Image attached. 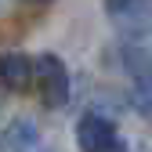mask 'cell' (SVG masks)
<instances>
[{
	"label": "cell",
	"mask_w": 152,
	"mask_h": 152,
	"mask_svg": "<svg viewBox=\"0 0 152 152\" xmlns=\"http://www.w3.org/2000/svg\"><path fill=\"white\" fill-rule=\"evenodd\" d=\"M36 87H40V102L47 109H62L69 102L72 80H69V69L62 65L58 54H40L36 58Z\"/></svg>",
	"instance_id": "cell-1"
},
{
	"label": "cell",
	"mask_w": 152,
	"mask_h": 152,
	"mask_svg": "<svg viewBox=\"0 0 152 152\" xmlns=\"http://www.w3.org/2000/svg\"><path fill=\"white\" fill-rule=\"evenodd\" d=\"M76 145L80 152H123V141L116 134V123L102 112H83L76 123Z\"/></svg>",
	"instance_id": "cell-2"
},
{
	"label": "cell",
	"mask_w": 152,
	"mask_h": 152,
	"mask_svg": "<svg viewBox=\"0 0 152 152\" xmlns=\"http://www.w3.org/2000/svg\"><path fill=\"white\" fill-rule=\"evenodd\" d=\"M109 18L127 36H145L152 29V0H105Z\"/></svg>",
	"instance_id": "cell-3"
},
{
	"label": "cell",
	"mask_w": 152,
	"mask_h": 152,
	"mask_svg": "<svg viewBox=\"0 0 152 152\" xmlns=\"http://www.w3.org/2000/svg\"><path fill=\"white\" fill-rule=\"evenodd\" d=\"M36 76V62H29L22 51H7L0 54V87L7 91H26Z\"/></svg>",
	"instance_id": "cell-4"
},
{
	"label": "cell",
	"mask_w": 152,
	"mask_h": 152,
	"mask_svg": "<svg viewBox=\"0 0 152 152\" xmlns=\"http://www.w3.org/2000/svg\"><path fill=\"white\" fill-rule=\"evenodd\" d=\"M40 145V130L33 120H11L0 127V152H36Z\"/></svg>",
	"instance_id": "cell-5"
},
{
	"label": "cell",
	"mask_w": 152,
	"mask_h": 152,
	"mask_svg": "<svg viewBox=\"0 0 152 152\" xmlns=\"http://www.w3.org/2000/svg\"><path fill=\"white\" fill-rule=\"evenodd\" d=\"M29 4H51V0H29Z\"/></svg>",
	"instance_id": "cell-6"
}]
</instances>
